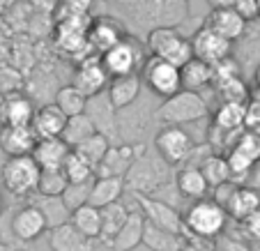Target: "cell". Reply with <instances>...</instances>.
I'll list each match as a JSON object with an SVG mask.
<instances>
[{
    "instance_id": "6da1fadb",
    "label": "cell",
    "mask_w": 260,
    "mask_h": 251,
    "mask_svg": "<svg viewBox=\"0 0 260 251\" xmlns=\"http://www.w3.org/2000/svg\"><path fill=\"white\" fill-rule=\"evenodd\" d=\"M138 25L161 28V25L180 23L189 12V0H115Z\"/></svg>"
},
{
    "instance_id": "7a4b0ae2",
    "label": "cell",
    "mask_w": 260,
    "mask_h": 251,
    "mask_svg": "<svg viewBox=\"0 0 260 251\" xmlns=\"http://www.w3.org/2000/svg\"><path fill=\"white\" fill-rule=\"evenodd\" d=\"M150 55L159 60H166L168 65L182 69L189 60H193V51H191V40L184 37L175 25H161V28H152L147 33V42H145Z\"/></svg>"
},
{
    "instance_id": "3957f363",
    "label": "cell",
    "mask_w": 260,
    "mask_h": 251,
    "mask_svg": "<svg viewBox=\"0 0 260 251\" xmlns=\"http://www.w3.org/2000/svg\"><path fill=\"white\" fill-rule=\"evenodd\" d=\"M124 184H129L136 192V196H154L159 189L171 184L168 164H164L159 157H150L143 150L141 157L129 168L127 177H124Z\"/></svg>"
},
{
    "instance_id": "277c9868",
    "label": "cell",
    "mask_w": 260,
    "mask_h": 251,
    "mask_svg": "<svg viewBox=\"0 0 260 251\" xmlns=\"http://www.w3.org/2000/svg\"><path fill=\"white\" fill-rule=\"evenodd\" d=\"M184 228L198 240H216L221 233L226 231L228 214L223 207H219L212 198L193 201V205L184 214Z\"/></svg>"
},
{
    "instance_id": "5b68a950",
    "label": "cell",
    "mask_w": 260,
    "mask_h": 251,
    "mask_svg": "<svg viewBox=\"0 0 260 251\" xmlns=\"http://www.w3.org/2000/svg\"><path fill=\"white\" fill-rule=\"evenodd\" d=\"M207 115V104L198 92L191 90H180L173 97L164 99V104L157 109V120L164 124L182 127L189 122H198Z\"/></svg>"
},
{
    "instance_id": "8992f818",
    "label": "cell",
    "mask_w": 260,
    "mask_h": 251,
    "mask_svg": "<svg viewBox=\"0 0 260 251\" xmlns=\"http://www.w3.org/2000/svg\"><path fill=\"white\" fill-rule=\"evenodd\" d=\"M102 67L106 69L108 79H115V76H127V74H138V69L143 67V62L147 60L145 55V44L132 37V35H124L122 40L108 49L106 53H102Z\"/></svg>"
},
{
    "instance_id": "52a82bcc",
    "label": "cell",
    "mask_w": 260,
    "mask_h": 251,
    "mask_svg": "<svg viewBox=\"0 0 260 251\" xmlns=\"http://www.w3.org/2000/svg\"><path fill=\"white\" fill-rule=\"evenodd\" d=\"M40 166L30 157H7V162L0 168V180L3 187L12 196H32L37 194L40 184Z\"/></svg>"
},
{
    "instance_id": "ba28073f",
    "label": "cell",
    "mask_w": 260,
    "mask_h": 251,
    "mask_svg": "<svg viewBox=\"0 0 260 251\" xmlns=\"http://www.w3.org/2000/svg\"><path fill=\"white\" fill-rule=\"evenodd\" d=\"M154 148H157V154L164 164H168V166H180V164L191 159L193 141L187 129L164 124L157 132V136H154Z\"/></svg>"
},
{
    "instance_id": "9c48e42d",
    "label": "cell",
    "mask_w": 260,
    "mask_h": 251,
    "mask_svg": "<svg viewBox=\"0 0 260 251\" xmlns=\"http://www.w3.org/2000/svg\"><path fill=\"white\" fill-rule=\"evenodd\" d=\"M141 79L145 81V85L152 90L154 95L168 99L175 92L182 90L180 83V69L168 65L166 60H159L154 55H147V60L141 67Z\"/></svg>"
},
{
    "instance_id": "30bf717a",
    "label": "cell",
    "mask_w": 260,
    "mask_h": 251,
    "mask_svg": "<svg viewBox=\"0 0 260 251\" xmlns=\"http://www.w3.org/2000/svg\"><path fill=\"white\" fill-rule=\"evenodd\" d=\"M138 201V212L143 214V219H145V224H152V226L157 228H164V231H171L175 233V235H182L184 237V233H187V228H184V219H182V214L175 210V205H171V203L166 201H159V198L154 196H136Z\"/></svg>"
},
{
    "instance_id": "8fae6325",
    "label": "cell",
    "mask_w": 260,
    "mask_h": 251,
    "mask_svg": "<svg viewBox=\"0 0 260 251\" xmlns=\"http://www.w3.org/2000/svg\"><path fill=\"white\" fill-rule=\"evenodd\" d=\"M189 40H191L193 58L207 62L210 67H214V65H219V62L231 58L233 42L223 40L221 35H216L214 30L207 28V25H201V28L196 30V35L189 37Z\"/></svg>"
},
{
    "instance_id": "7c38bea8",
    "label": "cell",
    "mask_w": 260,
    "mask_h": 251,
    "mask_svg": "<svg viewBox=\"0 0 260 251\" xmlns=\"http://www.w3.org/2000/svg\"><path fill=\"white\" fill-rule=\"evenodd\" d=\"M143 150H145L143 145H124V143L122 145H111L106 157L94 168V175L97 177H120V180H124L129 168L141 157Z\"/></svg>"
},
{
    "instance_id": "4fadbf2b",
    "label": "cell",
    "mask_w": 260,
    "mask_h": 251,
    "mask_svg": "<svg viewBox=\"0 0 260 251\" xmlns=\"http://www.w3.org/2000/svg\"><path fill=\"white\" fill-rule=\"evenodd\" d=\"M35 104L30 97L16 92L0 95V124L5 127H28L35 118Z\"/></svg>"
},
{
    "instance_id": "5bb4252c",
    "label": "cell",
    "mask_w": 260,
    "mask_h": 251,
    "mask_svg": "<svg viewBox=\"0 0 260 251\" xmlns=\"http://www.w3.org/2000/svg\"><path fill=\"white\" fill-rule=\"evenodd\" d=\"M108 74L106 69L102 67V60L99 58H85L81 60V65L76 67V72H74V88L79 90L81 95H85V97H94V95H99L104 88L108 85Z\"/></svg>"
},
{
    "instance_id": "9a60e30c",
    "label": "cell",
    "mask_w": 260,
    "mask_h": 251,
    "mask_svg": "<svg viewBox=\"0 0 260 251\" xmlns=\"http://www.w3.org/2000/svg\"><path fill=\"white\" fill-rule=\"evenodd\" d=\"M124 28L111 16H99L92 19L88 25V46L99 53H106L108 49H113L120 40L124 37Z\"/></svg>"
},
{
    "instance_id": "2e32d148",
    "label": "cell",
    "mask_w": 260,
    "mask_h": 251,
    "mask_svg": "<svg viewBox=\"0 0 260 251\" xmlns=\"http://www.w3.org/2000/svg\"><path fill=\"white\" fill-rule=\"evenodd\" d=\"M37 134L32 127H5L0 124V150L7 157H28L32 154L35 145H37Z\"/></svg>"
},
{
    "instance_id": "e0dca14e",
    "label": "cell",
    "mask_w": 260,
    "mask_h": 251,
    "mask_svg": "<svg viewBox=\"0 0 260 251\" xmlns=\"http://www.w3.org/2000/svg\"><path fill=\"white\" fill-rule=\"evenodd\" d=\"M69 152L72 148L62 138H40L30 157L40 166V171H62V164Z\"/></svg>"
},
{
    "instance_id": "ac0fdd59",
    "label": "cell",
    "mask_w": 260,
    "mask_h": 251,
    "mask_svg": "<svg viewBox=\"0 0 260 251\" xmlns=\"http://www.w3.org/2000/svg\"><path fill=\"white\" fill-rule=\"evenodd\" d=\"M44 231H46V222L35 205H23L14 212V217H12V233H14L16 240L21 242L40 240L44 235Z\"/></svg>"
},
{
    "instance_id": "d6986e66",
    "label": "cell",
    "mask_w": 260,
    "mask_h": 251,
    "mask_svg": "<svg viewBox=\"0 0 260 251\" xmlns=\"http://www.w3.org/2000/svg\"><path fill=\"white\" fill-rule=\"evenodd\" d=\"M141 76L138 74H127V76H115V79L108 81V90L106 97L111 102L115 111H122L127 106H132L134 102L141 95Z\"/></svg>"
},
{
    "instance_id": "ffe728a7",
    "label": "cell",
    "mask_w": 260,
    "mask_h": 251,
    "mask_svg": "<svg viewBox=\"0 0 260 251\" xmlns=\"http://www.w3.org/2000/svg\"><path fill=\"white\" fill-rule=\"evenodd\" d=\"M64 122H67V115L55 104H46V106L35 111V118L30 122V127L37 134V138H60Z\"/></svg>"
},
{
    "instance_id": "44dd1931",
    "label": "cell",
    "mask_w": 260,
    "mask_h": 251,
    "mask_svg": "<svg viewBox=\"0 0 260 251\" xmlns=\"http://www.w3.org/2000/svg\"><path fill=\"white\" fill-rule=\"evenodd\" d=\"M113 111H115V109L111 106V102H108L106 92L94 95V97H90L88 104H85V115L92 120V124H94V129H97V134H104L108 141H111V132L115 134Z\"/></svg>"
},
{
    "instance_id": "7402d4cb",
    "label": "cell",
    "mask_w": 260,
    "mask_h": 251,
    "mask_svg": "<svg viewBox=\"0 0 260 251\" xmlns=\"http://www.w3.org/2000/svg\"><path fill=\"white\" fill-rule=\"evenodd\" d=\"M205 25L212 28L216 35H221V37L228 42L240 40L246 30V23L235 14V10H231V7H226V10H212Z\"/></svg>"
},
{
    "instance_id": "603a6c76",
    "label": "cell",
    "mask_w": 260,
    "mask_h": 251,
    "mask_svg": "<svg viewBox=\"0 0 260 251\" xmlns=\"http://www.w3.org/2000/svg\"><path fill=\"white\" fill-rule=\"evenodd\" d=\"M258 210H260V192H255L249 184H240L226 205V214L240 224Z\"/></svg>"
},
{
    "instance_id": "cb8c5ba5",
    "label": "cell",
    "mask_w": 260,
    "mask_h": 251,
    "mask_svg": "<svg viewBox=\"0 0 260 251\" xmlns=\"http://www.w3.org/2000/svg\"><path fill=\"white\" fill-rule=\"evenodd\" d=\"M49 244H51V251H90L92 249V240L81 235L72 226V222L49 231Z\"/></svg>"
},
{
    "instance_id": "d4e9b609",
    "label": "cell",
    "mask_w": 260,
    "mask_h": 251,
    "mask_svg": "<svg viewBox=\"0 0 260 251\" xmlns=\"http://www.w3.org/2000/svg\"><path fill=\"white\" fill-rule=\"evenodd\" d=\"M175 187H177V192H180L182 196L191 198V201H203V198H210V196H207V194H210V187H207L201 168L191 166V164H187V166H184L175 175Z\"/></svg>"
},
{
    "instance_id": "484cf974",
    "label": "cell",
    "mask_w": 260,
    "mask_h": 251,
    "mask_svg": "<svg viewBox=\"0 0 260 251\" xmlns=\"http://www.w3.org/2000/svg\"><path fill=\"white\" fill-rule=\"evenodd\" d=\"M143 228H145V219L138 210L129 212V219L124 222V226L118 231V235L108 242V246L113 251H132L141 244L143 240Z\"/></svg>"
},
{
    "instance_id": "4316f807",
    "label": "cell",
    "mask_w": 260,
    "mask_h": 251,
    "mask_svg": "<svg viewBox=\"0 0 260 251\" xmlns=\"http://www.w3.org/2000/svg\"><path fill=\"white\" fill-rule=\"evenodd\" d=\"M32 203L30 205H35L37 210H40V214L44 217L46 222V231H53V228L62 226V224L69 222V217H72V212L64 207L62 198L60 196H42V194H32Z\"/></svg>"
},
{
    "instance_id": "83f0119b",
    "label": "cell",
    "mask_w": 260,
    "mask_h": 251,
    "mask_svg": "<svg viewBox=\"0 0 260 251\" xmlns=\"http://www.w3.org/2000/svg\"><path fill=\"white\" fill-rule=\"evenodd\" d=\"M124 187H127V184H124V180H120V177H94L88 205L102 210V207L111 205V203H118L124 194Z\"/></svg>"
},
{
    "instance_id": "f1b7e54d",
    "label": "cell",
    "mask_w": 260,
    "mask_h": 251,
    "mask_svg": "<svg viewBox=\"0 0 260 251\" xmlns=\"http://www.w3.org/2000/svg\"><path fill=\"white\" fill-rule=\"evenodd\" d=\"M129 212L132 210H129L122 201L111 203V205H106V207L99 210V214H102V231H99V240H102L104 244H108V242L118 235V231L124 226V222L129 219Z\"/></svg>"
},
{
    "instance_id": "f546056e",
    "label": "cell",
    "mask_w": 260,
    "mask_h": 251,
    "mask_svg": "<svg viewBox=\"0 0 260 251\" xmlns=\"http://www.w3.org/2000/svg\"><path fill=\"white\" fill-rule=\"evenodd\" d=\"M184 240H187V237L175 235V233L164 231V228H157V226H152V224H145L141 244L147 246L150 251H182Z\"/></svg>"
},
{
    "instance_id": "4dcf8cb0",
    "label": "cell",
    "mask_w": 260,
    "mask_h": 251,
    "mask_svg": "<svg viewBox=\"0 0 260 251\" xmlns=\"http://www.w3.org/2000/svg\"><path fill=\"white\" fill-rule=\"evenodd\" d=\"M180 83L182 90H191V92H198L205 85H212V67L203 60H189L184 67L180 69Z\"/></svg>"
},
{
    "instance_id": "1f68e13d",
    "label": "cell",
    "mask_w": 260,
    "mask_h": 251,
    "mask_svg": "<svg viewBox=\"0 0 260 251\" xmlns=\"http://www.w3.org/2000/svg\"><path fill=\"white\" fill-rule=\"evenodd\" d=\"M214 129L221 134H233L244 129V104L237 102H223L214 113Z\"/></svg>"
},
{
    "instance_id": "d6a6232c",
    "label": "cell",
    "mask_w": 260,
    "mask_h": 251,
    "mask_svg": "<svg viewBox=\"0 0 260 251\" xmlns=\"http://www.w3.org/2000/svg\"><path fill=\"white\" fill-rule=\"evenodd\" d=\"M72 226L85 235L88 240H99V231H102V214H99V207H92V205H83L79 210L72 212L69 217Z\"/></svg>"
},
{
    "instance_id": "836d02e7",
    "label": "cell",
    "mask_w": 260,
    "mask_h": 251,
    "mask_svg": "<svg viewBox=\"0 0 260 251\" xmlns=\"http://www.w3.org/2000/svg\"><path fill=\"white\" fill-rule=\"evenodd\" d=\"M198 168H201V173H203V177H205L210 192L214 187H219V184H223V182H233L231 180V168H228V162H226L223 154H207V157H203V162L198 164Z\"/></svg>"
},
{
    "instance_id": "e575fe53",
    "label": "cell",
    "mask_w": 260,
    "mask_h": 251,
    "mask_svg": "<svg viewBox=\"0 0 260 251\" xmlns=\"http://www.w3.org/2000/svg\"><path fill=\"white\" fill-rule=\"evenodd\" d=\"M94 132H97V129H94L92 120H90L85 113H81V115H72V118H67L60 138L67 143L69 148H76L81 141H85L88 136H92Z\"/></svg>"
},
{
    "instance_id": "d590c367",
    "label": "cell",
    "mask_w": 260,
    "mask_h": 251,
    "mask_svg": "<svg viewBox=\"0 0 260 251\" xmlns=\"http://www.w3.org/2000/svg\"><path fill=\"white\" fill-rule=\"evenodd\" d=\"M108 148H111V141H108L104 134H97V132H94L92 136H88L85 141H81L79 145H76V148H72V150H74L76 154H81V157H83L92 168H97L99 162L106 157Z\"/></svg>"
},
{
    "instance_id": "8d00e7d4",
    "label": "cell",
    "mask_w": 260,
    "mask_h": 251,
    "mask_svg": "<svg viewBox=\"0 0 260 251\" xmlns=\"http://www.w3.org/2000/svg\"><path fill=\"white\" fill-rule=\"evenodd\" d=\"M55 106H58L60 111H62L67 118H72V115H81L85 113V104H88V97L85 95H81L79 90L74 88V85H62V88L55 92Z\"/></svg>"
},
{
    "instance_id": "74e56055",
    "label": "cell",
    "mask_w": 260,
    "mask_h": 251,
    "mask_svg": "<svg viewBox=\"0 0 260 251\" xmlns=\"http://www.w3.org/2000/svg\"><path fill=\"white\" fill-rule=\"evenodd\" d=\"M62 173H64V177H67L69 184H79V182H90V180H94V168L90 166L81 154L74 152V150L67 154V159H64Z\"/></svg>"
},
{
    "instance_id": "f35d334b",
    "label": "cell",
    "mask_w": 260,
    "mask_h": 251,
    "mask_svg": "<svg viewBox=\"0 0 260 251\" xmlns=\"http://www.w3.org/2000/svg\"><path fill=\"white\" fill-rule=\"evenodd\" d=\"M92 182H94V180H90V182H79V184H67V189L62 192V196H60V198H62L64 207H67L69 212L88 205L90 192H92Z\"/></svg>"
},
{
    "instance_id": "ab89813d",
    "label": "cell",
    "mask_w": 260,
    "mask_h": 251,
    "mask_svg": "<svg viewBox=\"0 0 260 251\" xmlns=\"http://www.w3.org/2000/svg\"><path fill=\"white\" fill-rule=\"evenodd\" d=\"M67 184L69 182L62 171H42L40 184H37V194H42V196H62Z\"/></svg>"
},
{
    "instance_id": "60d3db41",
    "label": "cell",
    "mask_w": 260,
    "mask_h": 251,
    "mask_svg": "<svg viewBox=\"0 0 260 251\" xmlns=\"http://www.w3.org/2000/svg\"><path fill=\"white\" fill-rule=\"evenodd\" d=\"M214 88L216 92L221 95L223 102H237V104H244L246 99V85L240 76H233V79H223V81H214Z\"/></svg>"
},
{
    "instance_id": "b9f144b4",
    "label": "cell",
    "mask_w": 260,
    "mask_h": 251,
    "mask_svg": "<svg viewBox=\"0 0 260 251\" xmlns=\"http://www.w3.org/2000/svg\"><path fill=\"white\" fill-rule=\"evenodd\" d=\"M233 148L242 150V152L249 154V157L258 164L260 162V132H251V129H246L244 134L237 136V141H235Z\"/></svg>"
},
{
    "instance_id": "7bdbcfd3",
    "label": "cell",
    "mask_w": 260,
    "mask_h": 251,
    "mask_svg": "<svg viewBox=\"0 0 260 251\" xmlns=\"http://www.w3.org/2000/svg\"><path fill=\"white\" fill-rule=\"evenodd\" d=\"M244 129L260 132V97H251L244 104Z\"/></svg>"
},
{
    "instance_id": "ee69618b",
    "label": "cell",
    "mask_w": 260,
    "mask_h": 251,
    "mask_svg": "<svg viewBox=\"0 0 260 251\" xmlns=\"http://www.w3.org/2000/svg\"><path fill=\"white\" fill-rule=\"evenodd\" d=\"M94 0H60V16H88Z\"/></svg>"
},
{
    "instance_id": "f6af8a7d",
    "label": "cell",
    "mask_w": 260,
    "mask_h": 251,
    "mask_svg": "<svg viewBox=\"0 0 260 251\" xmlns=\"http://www.w3.org/2000/svg\"><path fill=\"white\" fill-rule=\"evenodd\" d=\"M231 10H235V14L240 16L244 23H249V21H255L258 19V5H255V0H235L233 3Z\"/></svg>"
},
{
    "instance_id": "bcb514c9",
    "label": "cell",
    "mask_w": 260,
    "mask_h": 251,
    "mask_svg": "<svg viewBox=\"0 0 260 251\" xmlns=\"http://www.w3.org/2000/svg\"><path fill=\"white\" fill-rule=\"evenodd\" d=\"M237 187H240V184H235V182H223V184H219V187L212 189V201H214L219 207H223V210H226L228 201H231V196L235 194Z\"/></svg>"
},
{
    "instance_id": "7dc6e473",
    "label": "cell",
    "mask_w": 260,
    "mask_h": 251,
    "mask_svg": "<svg viewBox=\"0 0 260 251\" xmlns=\"http://www.w3.org/2000/svg\"><path fill=\"white\" fill-rule=\"evenodd\" d=\"M242 226H244V233L249 235V240H253L255 244L260 242V210L253 212L251 217H246L244 222H242Z\"/></svg>"
},
{
    "instance_id": "c3c4849f",
    "label": "cell",
    "mask_w": 260,
    "mask_h": 251,
    "mask_svg": "<svg viewBox=\"0 0 260 251\" xmlns=\"http://www.w3.org/2000/svg\"><path fill=\"white\" fill-rule=\"evenodd\" d=\"M219 251H253V249H251L249 244H244V242L228 237V240L221 242V249H219Z\"/></svg>"
},
{
    "instance_id": "681fc988",
    "label": "cell",
    "mask_w": 260,
    "mask_h": 251,
    "mask_svg": "<svg viewBox=\"0 0 260 251\" xmlns=\"http://www.w3.org/2000/svg\"><path fill=\"white\" fill-rule=\"evenodd\" d=\"M182 251H214V249H212V246L201 244V242H196V240H184Z\"/></svg>"
},
{
    "instance_id": "f907efd6",
    "label": "cell",
    "mask_w": 260,
    "mask_h": 251,
    "mask_svg": "<svg viewBox=\"0 0 260 251\" xmlns=\"http://www.w3.org/2000/svg\"><path fill=\"white\" fill-rule=\"evenodd\" d=\"M212 10H226V7H233L235 0H207Z\"/></svg>"
},
{
    "instance_id": "816d5d0a",
    "label": "cell",
    "mask_w": 260,
    "mask_h": 251,
    "mask_svg": "<svg viewBox=\"0 0 260 251\" xmlns=\"http://www.w3.org/2000/svg\"><path fill=\"white\" fill-rule=\"evenodd\" d=\"M10 3H12V0H0V14H3V12L10 7Z\"/></svg>"
},
{
    "instance_id": "f5cc1de1",
    "label": "cell",
    "mask_w": 260,
    "mask_h": 251,
    "mask_svg": "<svg viewBox=\"0 0 260 251\" xmlns=\"http://www.w3.org/2000/svg\"><path fill=\"white\" fill-rule=\"evenodd\" d=\"M253 97H260V79H255V95Z\"/></svg>"
},
{
    "instance_id": "db71d44e",
    "label": "cell",
    "mask_w": 260,
    "mask_h": 251,
    "mask_svg": "<svg viewBox=\"0 0 260 251\" xmlns=\"http://www.w3.org/2000/svg\"><path fill=\"white\" fill-rule=\"evenodd\" d=\"M255 5H258V14H260V0H255Z\"/></svg>"
},
{
    "instance_id": "11a10c76",
    "label": "cell",
    "mask_w": 260,
    "mask_h": 251,
    "mask_svg": "<svg viewBox=\"0 0 260 251\" xmlns=\"http://www.w3.org/2000/svg\"><path fill=\"white\" fill-rule=\"evenodd\" d=\"M0 210H3V196H0Z\"/></svg>"
},
{
    "instance_id": "9f6ffc18",
    "label": "cell",
    "mask_w": 260,
    "mask_h": 251,
    "mask_svg": "<svg viewBox=\"0 0 260 251\" xmlns=\"http://www.w3.org/2000/svg\"><path fill=\"white\" fill-rule=\"evenodd\" d=\"M0 251H7V249H5V246H3V244H0Z\"/></svg>"
}]
</instances>
